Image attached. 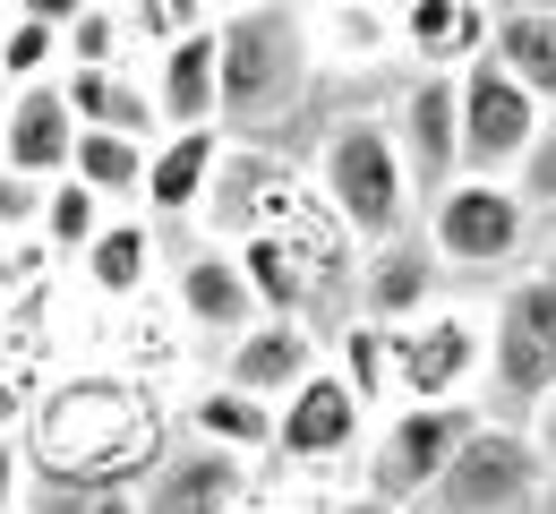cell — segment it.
<instances>
[{
	"label": "cell",
	"mask_w": 556,
	"mask_h": 514,
	"mask_svg": "<svg viewBox=\"0 0 556 514\" xmlns=\"http://www.w3.org/2000/svg\"><path fill=\"white\" fill-rule=\"evenodd\" d=\"M172 454V412L121 368L61 377L26 412V463L35 480H94V489H146Z\"/></svg>",
	"instance_id": "obj_1"
},
{
	"label": "cell",
	"mask_w": 556,
	"mask_h": 514,
	"mask_svg": "<svg viewBox=\"0 0 556 514\" xmlns=\"http://www.w3.org/2000/svg\"><path fill=\"white\" fill-rule=\"evenodd\" d=\"M223 129L231 138H257L291 121L317 86V26L300 0H249V9H223Z\"/></svg>",
	"instance_id": "obj_2"
},
{
	"label": "cell",
	"mask_w": 556,
	"mask_h": 514,
	"mask_svg": "<svg viewBox=\"0 0 556 514\" xmlns=\"http://www.w3.org/2000/svg\"><path fill=\"white\" fill-rule=\"evenodd\" d=\"M317 189H326V206L377 249V240H403L412 231V154H403V138H394V121L386 112H351V121H334V138H326V154H317Z\"/></svg>",
	"instance_id": "obj_3"
},
{
	"label": "cell",
	"mask_w": 556,
	"mask_h": 514,
	"mask_svg": "<svg viewBox=\"0 0 556 514\" xmlns=\"http://www.w3.org/2000/svg\"><path fill=\"white\" fill-rule=\"evenodd\" d=\"M548 498V454L531 429H505V421H480L463 454L445 463V480L428 489L419 514H531Z\"/></svg>",
	"instance_id": "obj_4"
},
{
	"label": "cell",
	"mask_w": 556,
	"mask_h": 514,
	"mask_svg": "<svg viewBox=\"0 0 556 514\" xmlns=\"http://www.w3.org/2000/svg\"><path fill=\"white\" fill-rule=\"evenodd\" d=\"M471 429H480V403H403V412H386L377 438H368V480L359 489H377L403 514H419Z\"/></svg>",
	"instance_id": "obj_5"
},
{
	"label": "cell",
	"mask_w": 556,
	"mask_h": 514,
	"mask_svg": "<svg viewBox=\"0 0 556 514\" xmlns=\"http://www.w3.org/2000/svg\"><path fill=\"white\" fill-rule=\"evenodd\" d=\"M488 386L522 412H540L556 394V266L522 275L488 309Z\"/></svg>",
	"instance_id": "obj_6"
},
{
	"label": "cell",
	"mask_w": 556,
	"mask_h": 514,
	"mask_svg": "<svg viewBox=\"0 0 556 514\" xmlns=\"http://www.w3.org/2000/svg\"><path fill=\"white\" fill-rule=\"evenodd\" d=\"M454 95H463V172H488V180L522 172V154L540 147V129H548V103L505 70L496 52L454 77Z\"/></svg>",
	"instance_id": "obj_7"
},
{
	"label": "cell",
	"mask_w": 556,
	"mask_h": 514,
	"mask_svg": "<svg viewBox=\"0 0 556 514\" xmlns=\"http://www.w3.org/2000/svg\"><path fill=\"white\" fill-rule=\"evenodd\" d=\"M522 231H531V198L488 172H463L428 198V240L445 266H505L522 249Z\"/></svg>",
	"instance_id": "obj_8"
},
{
	"label": "cell",
	"mask_w": 556,
	"mask_h": 514,
	"mask_svg": "<svg viewBox=\"0 0 556 514\" xmlns=\"http://www.w3.org/2000/svg\"><path fill=\"white\" fill-rule=\"evenodd\" d=\"M394 352H403V403H471V386L488 377V317L428 309L394 326Z\"/></svg>",
	"instance_id": "obj_9"
},
{
	"label": "cell",
	"mask_w": 556,
	"mask_h": 514,
	"mask_svg": "<svg viewBox=\"0 0 556 514\" xmlns=\"http://www.w3.org/2000/svg\"><path fill=\"white\" fill-rule=\"evenodd\" d=\"M368 421H377V412L351 394L343 368L326 361L308 386H291V394H282L275 454H282V463H300V472H317V463H343V454H359V446H368Z\"/></svg>",
	"instance_id": "obj_10"
},
{
	"label": "cell",
	"mask_w": 556,
	"mask_h": 514,
	"mask_svg": "<svg viewBox=\"0 0 556 514\" xmlns=\"http://www.w3.org/2000/svg\"><path fill=\"white\" fill-rule=\"evenodd\" d=\"M317 189H300V172L275 163L257 147H231L223 172H214V198H206V223H223V240H257V231H291V215L308 206Z\"/></svg>",
	"instance_id": "obj_11"
},
{
	"label": "cell",
	"mask_w": 556,
	"mask_h": 514,
	"mask_svg": "<svg viewBox=\"0 0 556 514\" xmlns=\"http://www.w3.org/2000/svg\"><path fill=\"white\" fill-rule=\"evenodd\" d=\"M172 309H180V326H206L223 343L266 317V300H257V284H249V266H240L231 240H198V249L172 266Z\"/></svg>",
	"instance_id": "obj_12"
},
{
	"label": "cell",
	"mask_w": 556,
	"mask_h": 514,
	"mask_svg": "<svg viewBox=\"0 0 556 514\" xmlns=\"http://www.w3.org/2000/svg\"><path fill=\"white\" fill-rule=\"evenodd\" d=\"M77 138H86V121H77L70 86H61V77H43V86H17V95H9L0 163H9V172H26V180H70Z\"/></svg>",
	"instance_id": "obj_13"
},
{
	"label": "cell",
	"mask_w": 556,
	"mask_h": 514,
	"mask_svg": "<svg viewBox=\"0 0 556 514\" xmlns=\"http://www.w3.org/2000/svg\"><path fill=\"white\" fill-rule=\"evenodd\" d=\"M240 506H249V454H223L206 438H180L138 489V514H240Z\"/></svg>",
	"instance_id": "obj_14"
},
{
	"label": "cell",
	"mask_w": 556,
	"mask_h": 514,
	"mask_svg": "<svg viewBox=\"0 0 556 514\" xmlns=\"http://www.w3.org/2000/svg\"><path fill=\"white\" fill-rule=\"evenodd\" d=\"M394 43H403L412 70L463 77L471 61H488V43H496V9H488V0H403V9H394Z\"/></svg>",
	"instance_id": "obj_15"
},
{
	"label": "cell",
	"mask_w": 556,
	"mask_h": 514,
	"mask_svg": "<svg viewBox=\"0 0 556 514\" xmlns=\"http://www.w3.org/2000/svg\"><path fill=\"white\" fill-rule=\"evenodd\" d=\"M394 138L412 154V180L437 198L445 180H463V95H454V77L445 70H419L412 95H403V112H394Z\"/></svg>",
	"instance_id": "obj_16"
},
{
	"label": "cell",
	"mask_w": 556,
	"mask_h": 514,
	"mask_svg": "<svg viewBox=\"0 0 556 514\" xmlns=\"http://www.w3.org/2000/svg\"><path fill=\"white\" fill-rule=\"evenodd\" d=\"M231 154V129H163L146 163V215L154 223H198L214 198V172Z\"/></svg>",
	"instance_id": "obj_17"
},
{
	"label": "cell",
	"mask_w": 556,
	"mask_h": 514,
	"mask_svg": "<svg viewBox=\"0 0 556 514\" xmlns=\"http://www.w3.org/2000/svg\"><path fill=\"white\" fill-rule=\"evenodd\" d=\"M146 77H154L163 129H223V26H198V35L163 43Z\"/></svg>",
	"instance_id": "obj_18"
},
{
	"label": "cell",
	"mask_w": 556,
	"mask_h": 514,
	"mask_svg": "<svg viewBox=\"0 0 556 514\" xmlns=\"http://www.w3.org/2000/svg\"><path fill=\"white\" fill-rule=\"evenodd\" d=\"M437 240H377L368 249V266H359V284H351V300H359V317H377V326H412V317H428L437 309Z\"/></svg>",
	"instance_id": "obj_19"
},
{
	"label": "cell",
	"mask_w": 556,
	"mask_h": 514,
	"mask_svg": "<svg viewBox=\"0 0 556 514\" xmlns=\"http://www.w3.org/2000/svg\"><path fill=\"white\" fill-rule=\"evenodd\" d=\"M317 368H326V352H317V326H308V317H257L249 335H231L223 377L249 386V394H266V403H282V394L308 386Z\"/></svg>",
	"instance_id": "obj_20"
},
{
	"label": "cell",
	"mask_w": 556,
	"mask_h": 514,
	"mask_svg": "<svg viewBox=\"0 0 556 514\" xmlns=\"http://www.w3.org/2000/svg\"><path fill=\"white\" fill-rule=\"evenodd\" d=\"M180 429L189 438L223 446V454H275V429H282V403H266V394H249V386H231V377H214V386H198L189 394V412H180Z\"/></svg>",
	"instance_id": "obj_21"
},
{
	"label": "cell",
	"mask_w": 556,
	"mask_h": 514,
	"mask_svg": "<svg viewBox=\"0 0 556 514\" xmlns=\"http://www.w3.org/2000/svg\"><path fill=\"white\" fill-rule=\"evenodd\" d=\"M77 121L86 129H129V138H163V103H154V77H138L129 61L121 70H61Z\"/></svg>",
	"instance_id": "obj_22"
},
{
	"label": "cell",
	"mask_w": 556,
	"mask_h": 514,
	"mask_svg": "<svg viewBox=\"0 0 556 514\" xmlns=\"http://www.w3.org/2000/svg\"><path fill=\"white\" fill-rule=\"evenodd\" d=\"M77 284L94 300H138L146 284H154V215H112L103 231H94V249L77 258Z\"/></svg>",
	"instance_id": "obj_23"
},
{
	"label": "cell",
	"mask_w": 556,
	"mask_h": 514,
	"mask_svg": "<svg viewBox=\"0 0 556 514\" xmlns=\"http://www.w3.org/2000/svg\"><path fill=\"white\" fill-rule=\"evenodd\" d=\"M146 163H154V138H129V129H86L70 172L103 198V206H138V215H146Z\"/></svg>",
	"instance_id": "obj_24"
},
{
	"label": "cell",
	"mask_w": 556,
	"mask_h": 514,
	"mask_svg": "<svg viewBox=\"0 0 556 514\" xmlns=\"http://www.w3.org/2000/svg\"><path fill=\"white\" fill-rule=\"evenodd\" d=\"M334 368L351 377V394H359L377 421H386V412H403V352H394V326H377V317H351Z\"/></svg>",
	"instance_id": "obj_25"
},
{
	"label": "cell",
	"mask_w": 556,
	"mask_h": 514,
	"mask_svg": "<svg viewBox=\"0 0 556 514\" xmlns=\"http://www.w3.org/2000/svg\"><path fill=\"white\" fill-rule=\"evenodd\" d=\"M488 52L522 77L540 103H556V9H496V43Z\"/></svg>",
	"instance_id": "obj_26"
},
{
	"label": "cell",
	"mask_w": 556,
	"mask_h": 514,
	"mask_svg": "<svg viewBox=\"0 0 556 514\" xmlns=\"http://www.w3.org/2000/svg\"><path fill=\"white\" fill-rule=\"evenodd\" d=\"M112 215H129V206H103V198L70 172V180H52V189H43V231H35V240H43L52 258H86V249H94V231H103Z\"/></svg>",
	"instance_id": "obj_27"
},
{
	"label": "cell",
	"mask_w": 556,
	"mask_h": 514,
	"mask_svg": "<svg viewBox=\"0 0 556 514\" xmlns=\"http://www.w3.org/2000/svg\"><path fill=\"white\" fill-rule=\"evenodd\" d=\"M70 70V35L61 26H35V17H17L9 35H0V77L9 86H43V77Z\"/></svg>",
	"instance_id": "obj_28"
},
{
	"label": "cell",
	"mask_w": 556,
	"mask_h": 514,
	"mask_svg": "<svg viewBox=\"0 0 556 514\" xmlns=\"http://www.w3.org/2000/svg\"><path fill=\"white\" fill-rule=\"evenodd\" d=\"M129 43H138V35H129V9H121V0H94L70 26V70H121Z\"/></svg>",
	"instance_id": "obj_29"
},
{
	"label": "cell",
	"mask_w": 556,
	"mask_h": 514,
	"mask_svg": "<svg viewBox=\"0 0 556 514\" xmlns=\"http://www.w3.org/2000/svg\"><path fill=\"white\" fill-rule=\"evenodd\" d=\"M26 514H138V489H94V480H35Z\"/></svg>",
	"instance_id": "obj_30"
},
{
	"label": "cell",
	"mask_w": 556,
	"mask_h": 514,
	"mask_svg": "<svg viewBox=\"0 0 556 514\" xmlns=\"http://www.w3.org/2000/svg\"><path fill=\"white\" fill-rule=\"evenodd\" d=\"M43 189L52 180H26L0 163V231H43Z\"/></svg>",
	"instance_id": "obj_31"
},
{
	"label": "cell",
	"mask_w": 556,
	"mask_h": 514,
	"mask_svg": "<svg viewBox=\"0 0 556 514\" xmlns=\"http://www.w3.org/2000/svg\"><path fill=\"white\" fill-rule=\"evenodd\" d=\"M26 489H35L26 438H9V429H0V514H26Z\"/></svg>",
	"instance_id": "obj_32"
},
{
	"label": "cell",
	"mask_w": 556,
	"mask_h": 514,
	"mask_svg": "<svg viewBox=\"0 0 556 514\" xmlns=\"http://www.w3.org/2000/svg\"><path fill=\"white\" fill-rule=\"evenodd\" d=\"M522 198H531V206H556V129H540V147L522 154Z\"/></svg>",
	"instance_id": "obj_33"
},
{
	"label": "cell",
	"mask_w": 556,
	"mask_h": 514,
	"mask_svg": "<svg viewBox=\"0 0 556 514\" xmlns=\"http://www.w3.org/2000/svg\"><path fill=\"white\" fill-rule=\"evenodd\" d=\"M86 9H94V0H17V17H35V26H61V35H70Z\"/></svg>",
	"instance_id": "obj_34"
},
{
	"label": "cell",
	"mask_w": 556,
	"mask_h": 514,
	"mask_svg": "<svg viewBox=\"0 0 556 514\" xmlns=\"http://www.w3.org/2000/svg\"><path fill=\"white\" fill-rule=\"evenodd\" d=\"M531 438H540V454H548V463H556V394H548V403H540V412H531Z\"/></svg>",
	"instance_id": "obj_35"
},
{
	"label": "cell",
	"mask_w": 556,
	"mask_h": 514,
	"mask_svg": "<svg viewBox=\"0 0 556 514\" xmlns=\"http://www.w3.org/2000/svg\"><path fill=\"white\" fill-rule=\"evenodd\" d=\"M334 514H403V506H394V498H377V489H359V498H343Z\"/></svg>",
	"instance_id": "obj_36"
},
{
	"label": "cell",
	"mask_w": 556,
	"mask_h": 514,
	"mask_svg": "<svg viewBox=\"0 0 556 514\" xmlns=\"http://www.w3.org/2000/svg\"><path fill=\"white\" fill-rule=\"evenodd\" d=\"M9 26H17V0H0V35H9Z\"/></svg>",
	"instance_id": "obj_37"
},
{
	"label": "cell",
	"mask_w": 556,
	"mask_h": 514,
	"mask_svg": "<svg viewBox=\"0 0 556 514\" xmlns=\"http://www.w3.org/2000/svg\"><path fill=\"white\" fill-rule=\"evenodd\" d=\"M9 95H17V86H9V77H0V121H9Z\"/></svg>",
	"instance_id": "obj_38"
},
{
	"label": "cell",
	"mask_w": 556,
	"mask_h": 514,
	"mask_svg": "<svg viewBox=\"0 0 556 514\" xmlns=\"http://www.w3.org/2000/svg\"><path fill=\"white\" fill-rule=\"evenodd\" d=\"M505 9H556V0H505Z\"/></svg>",
	"instance_id": "obj_39"
},
{
	"label": "cell",
	"mask_w": 556,
	"mask_h": 514,
	"mask_svg": "<svg viewBox=\"0 0 556 514\" xmlns=\"http://www.w3.org/2000/svg\"><path fill=\"white\" fill-rule=\"evenodd\" d=\"M223 9H249V0H223Z\"/></svg>",
	"instance_id": "obj_40"
},
{
	"label": "cell",
	"mask_w": 556,
	"mask_h": 514,
	"mask_svg": "<svg viewBox=\"0 0 556 514\" xmlns=\"http://www.w3.org/2000/svg\"><path fill=\"white\" fill-rule=\"evenodd\" d=\"M377 9H386V0H377Z\"/></svg>",
	"instance_id": "obj_41"
},
{
	"label": "cell",
	"mask_w": 556,
	"mask_h": 514,
	"mask_svg": "<svg viewBox=\"0 0 556 514\" xmlns=\"http://www.w3.org/2000/svg\"><path fill=\"white\" fill-rule=\"evenodd\" d=\"M548 266H556V258H548Z\"/></svg>",
	"instance_id": "obj_42"
}]
</instances>
